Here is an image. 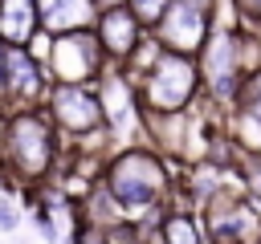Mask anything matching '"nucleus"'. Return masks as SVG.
<instances>
[{"label":"nucleus","mask_w":261,"mask_h":244,"mask_svg":"<svg viewBox=\"0 0 261 244\" xmlns=\"http://www.w3.org/2000/svg\"><path fill=\"white\" fill-rule=\"evenodd\" d=\"M106 244H151V236H143L135 224H118L106 232Z\"/></svg>","instance_id":"dca6fc26"},{"label":"nucleus","mask_w":261,"mask_h":244,"mask_svg":"<svg viewBox=\"0 0 261 244\" xmlns=\"http://www.w3.org/2000/svg\"><path fill=\"white\" fill-rule=\"evenodd\" d=\"M171 4H175V0H126V8L139 16V24H143V28H155Z\"/></svg>","instance_id":"2eb2a0df"},{"label":"nucleus","mask_w":261,"mask_h":244,"mask_svg":"<svg viewBox=\"0 0 261 244\" xmlns=\"http://www.w3.org/2000/svg\"><path fill=\"white\" fill-rule=\"evenodd\" d=\"M4 57H8V45L0 41V94H4Z\"/></svg>","instance_id":"412c9836"},{"label":"nucleus","mask_w":261,"mask_h":244,"mask_svg":"<svg viewBox=\"0 0 261 244\" xmlns=\"http://www.w3.org/2000/svg\"><path fill=\"white\" fill-rule=\"evenodd\" d=\"M118 4H126V0H94V8H98V12H106V8H118Z\"/></svg>","instance_id":"aec40b11"},{"label":"nucleus","mask_w":261,"mask_h":244,"mask_svg":"<svg viewBox=\"0 0 261 244\" xmlns=\"http://www.w3.org/2000/svg\"><path fill=\"white\" fill-rule=\"evenodd\" d=\"M155 236H159L163 244H208V240H204V232L196 228V220H192V216H184V211H167Z\"/></svg>","instance_id":"ddd939ff"},{"label":"nucleus","mask_w":261,"mask_h":244,"mask_svg":"<svg viewBox=\"0 0 261 244\" xmlns=\"http://www.w3.org/2000/svg\"><path fill=\"white\" fill-rule=\"evenodd\" d=\"M4 146V167L20 179H45L53 171V150H57V126L45 110H16L4 122L0 134Z\"/></svg>","instance_id":"f03ea898"},{"label":"nucleus","mask_w":261,"mask_h":244,"mask_svg":"<svg viewBox=\"0 0 261 244\" xmlns=\"http://www.w3.org/2000/svg\"><path fill=\"white\" fill-rule=\"evenodd\" d=\"M45 114L65 134H98L106 126L102 102H98V94H90V85H49Z\"/></svg>","instance_id":"423d86ee"},{"label":"nucleus","mask_w":261,"mask_h":244,"mask_svg":"<svg viewBox=\"0 0 261 244\" xmlns=\"http://www.w3.org/2000/svg\"><path fill=\"white\" fill-rule=\"evenodd\" d=\"M94 37H98V45H102V53H106L110 61L126 65V61L135 57V49L143 45V24H139V16H135L126 4H118V8L98 12Z\"/></svg>","instance_id":"6e6552de"},{"label":"nucleus","mask_w":261,"mask_h":244,"mask_svg":"<svg viewBox=\"0 0 261 244\" xmlns=\"http://www.w3.org/2000/svg\"><path fill=\"white\" fill-rule=\"evenodd\" d=\"M257 244H261V236H257Z\"/></svg>","instance_id":"5701e85b"},{"label":"nucleus","mask_w":261,"mask_h":244,"mask_svg":"<svg viewBox=\"0 0 261 244\" xmlns=\"http://www.w3.org/2000/svg\"><path fill=\"white\" fill-rule=\"evenodd\" d=\"M73 244H106V232H94V228H86L82 224V232H77V240Z\"/></svg>","instance_id":"f3484780"},{"label":"nucleus","mask_w":261,"mask_h":244,"mask_svg":"<svg viewBox=\"0 0 261 244\" xmlns=\"http://www.w3.org/2000/svg\"><path fill=\"white\" fill-rule=\"evenodd\" d=\"M200 89V65L179 53H163L147 73L139 89V110L143 114H179Z\"/></svg>","instance_id":"7ed1b4c3"},{"label":"nucleus","mask_w":261,"mask_h":244,"mask_svg":"<svg viewBox=\"0 0 261 244\" xmlns=\"http://www.w3.org/2000/svg\"><path fill=\"white\" fill-rule=\"evenodd\" d=\"M0 228L16 232V211H12V207H0Z\"/></svg>","instance_id":"6ab92c4d"},{"label":"nucleus","mask_w":261,"mask_h":244,"mask_svg":"<svg viewBox=\"0 0 261 244\" xmlns=\"http://www.w3.org/2000/svg\"><path fill=\"white\" fill-rule=\"evenodd\" d=\"M4 94L16 98V102H37V98L49 94V73H45V65L29 49L8 45V57H4Z\"/></svg>","instance_id":"1a4fd4ad"},{"label":"nucleus","mask_w":261,"mask_h":244,"mask_svg":"<svg viewBox=\"0 0 261 244\" xmlns=\"http://www.w3.org/2000/svg\"><path fill=\"white\" fill-rule=\"evenodd\" d=\"M37 0H0V41L4 45H16V49H29L33 37H37Z\"/></svg>","instance_id":"f8f14e48"},{"label":"nucleus","mask_w":261,"mask_h":244,"mask_svg":"<svg viewBox=\"0 0 261 244\" xmlns=\"http://www.w3.org/2000/svg\"><path fill=\"white\" fill-rule=\"evenodd\" d=\"M102 45L94 33H65L53 37L49 57H45V73L53 85H86V81H102Z\"/></svg>","instance_id":"39448f33"},{"label":"nucleus","mask_w":261,"mask_h":244,"mask_svg":"<svg viewBox=\"0 0 261 244\" xmlns=\"http://www.w3.org/2000/svg\"><path fill=\"white\" fill-rule=\"evenodd\" d=\"M253 69H245V45L228 28H212L200 49V77L216 102H237L241 85Z\"/></svg>","instance_id":"20e7f679"},{"label":"nucleus","mask_w":261,"mask_h":244,"mask_svg":"<svg viewBox=\"0 0 261 244\" xmlns=\"http://www.w3.org/2000/svg\"><path fill=\"white\" fill-rule=\"evenodd\" d=\"M241 114L245 118H253L257 126H261V69H253L249 77H245V85H241Z\"/></svg>","instance_id":"4468645a"},{"label":"nucleus","mask_w":261,"mask_h":244,"mask_svg":"<svg viewBox=\"0 0 261 244\" xmlns=\"http://www.w3.org/2000/svg\"><path fill=\"white\" fill-rule=\"evenodd\" d=\"M106 191L118 207L139 211V207H155L163 199V191L171 187V175L163 167V159L147 146H126L106 163Z\"/></svg>","instance_id":"f257e3e1"},{"label":"nucleus","mask_w":261,"mask_h":244,"mask_svg":"<svg viewBox=\"0 0 261 244\" xmlns=\"http://www.w3.org/2000/svg\"><path fill=\"white\" fill-rule=\"evenodd\" d=\"M37 16H41V28L49 37L90 33V24H98L94 0H37Z\"/></svg>","instance_id":"9b49d317"},{"label":"nucleus","mask_w":261,"mask_h":244,"mask_svg":"<svg viewBox=\"0 0 261 244\" xmlns=\"http://www.w3.org/2000/svg\"><path fill=\"white\" fill-rule=\"evenodd\" d=\"M208 20H212V12H204V8H196V4H188V0H175V4L163 12V20L155 24V41L163 45V53L192 57V53L204 49V41H208V33H212Z\"/></svg>","instance_id":"0eeeda50"},{"label":"nucleus","mask_w":261,"mask_h":244,"mask_svg":"<svg viewBox=\"0 0 261 244\" xmlns=\"http://www.w3.org/2000/svg\"><path fill=\"white\" fill-rule=\"evenodd\" d=\"M98 102H102L106 126H110L114 134H126L130 122H135V114H143V110H139V94L130 89V77H126L122 69H106V73H102V81H98Z\"/></svg>","instance_id":"9d476101"},{"label":"nucleus","mask_w":261,"mask_h":244,"mask_svg":"<svg viewBox=\"0 0 261 244\" xmlns=\"http://www.w3.org/2000/svg\"><path fill=\"white\" fill-rule=\"evenodd\" d=\"M188 4H196V8H204V12H212V0H188Z\"/></svg>","instance_id":"4be33fe9"},{"label":"nucleus","mask_w":261,"mask_h":244,"mask_svg":"<svg viewBox=\"0 0 261 244\" xmlns=\"http://www.w3.org/2000/svg\"><path fill=\"white\" fill-rule=\"evenodd\" d=\"M241 4V16H253V20H261V0H237Z\"/></svg>","instance_id":"a211bd4d"}]
</instances>
